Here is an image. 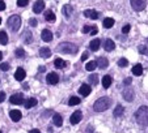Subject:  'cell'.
<instances>
[{"mask_svg": "<svg viewBox=\"0 0 148 133\" xmlns=\"http://www.w3.org/2000/svg\"><path fill=\"white\" fill-rule=\"evenodd\" d=\"M135 119L142 127H147L148 125V107L147 106H142L136 110L135 112Z\"/></svg>", "mask_w": 148, "mask_h": 133, "instance_id": "1", "label": "cell"}, {"mask_svg": "<svg viewBox=\"0 0 148 133\" xmlns=\"http://www.w3.org/2000/svg\"><path fill=\"white\" fill-rule=\"evenodd\" d=\"M110 106H112V99H110L109 97H101L95 102L93 108H95L96 112H103V111H106Z\"/></svg>", "mask_w": 148, "mask_h": 133, "instance_id": "2", "label": "cell"}, {"mask_svg": "<svg viewBox=\"0 0 148 133\" xmlns=\"http://www.w3.org/2000/svg\"><path fill=\"white\" fill-rule=\"evenodd\" d=\"M58 51L63 54H76L77 52V46L73 43H68V42H64V43H60L58 46Z\"/></svg>", "mask_w": 148, "mask_h": 133, "instance_id": "3", "label": "cell"}, {"mask_svg": "<svg viewBox=\"0 0 148 133\" xmlns=\"http://www.w3.org/2000/svg\"><path fill=\"white\" fill-rule=\"evenodd\" d=\"M8 26H9L11 30L17 31L20 29V26H21V17H20L18 14H13V16H11L8 18Z\"/></svg>", "mask_w": 148, "mask_h": 133, "instance_id": "4", "label": "cell"}, {"mask_svg": "<svg viewBox=\"0 0 148 133\" xmlns=\"http://www.w3.org/2000/svg\"><path fill=\"white\" fill-rule=\"evenodd\" d=\"M131 7L134 8V11L140 12L147 7V0H131Z\"/></svg>", "mask_w": 148, "mask_h": 133, "instance_id": "5", "label": "cell"}, {"mask_svg": "<svg viewBox=\"0 0 148 133\" xmlns=\"http://www.w3.org/2000/svg\"><path fill=\"white\" fill-rule=\"evenodd\" d=\"M9 102H11L12 105H23V102H24V94H23V93H16V94L11 95V98H9Z\"/></svg>", "mask_w": 148, "mask_h": 133, "instance_id": "6", "label": "cell"}, {"mask_svg": "<svg viewBox=\"0 0 148 133\" xmlns=\"http://www.w3.org/2000/svg\"><path fill=\"white\" fill-rule=\"evenodd\" d=\"M123 98H125L127 102H132L135 98V92L131 88H126L125 90H123Z\"/></svg>", "mask_w": 148, "mask_h": 133, "instance_id": "7", "label": "cell"}, {"mask_svg": "<svg viewBox=\"0 0 148 133\" xmlns=\"http://www.w3.org/2000/svg\"><path fill=\"white\" fill-rule=\"evenodd\" d=\"M81 119H83V114H81V111H75L72 115H71L70 117V121L72 125L75 124H79V123L81 121Z\"/></svg>", "mask_w": 148, "mask_h": 133, "instance_id": "8", "label": "cell"}, {"mask_svg": "<svg viewBox=\"0 0 148 133\" xmlns=\"http://www.w3.org/2000/svg\"><path fill=\"white\" fill-rule=\"evenodd\" d=\"M43 8H45V1H43V0H37L33 5V12L38 14L43 11Z\"/></svg>", "mask_w": 148, "mask_h": 133, "instance_id": "9", "label": "cell"}, {"mask_svg": "<svg viewBox=\"0 0 148 133\" xmlns=\"http://www.w3.org/2000/svg\"><path fill=\"white\" fill-rule=\"evenodd\" d=\"M46 81H47L49 85H56L59 82V76L56 73H49L47 77H46Z\"/></svg>", "mask_w": 148, "mask_h": 133, "instance_id": "10", "label": "cell"}, {"mask_svg": "<svg viewBox=\"0 0 148 133\" xmlns=\"http://www.w3.org/2000/svg\"><path fill=\"white\" fill-rule=\"evenodd\" d=\"M90 92H92V89H90V86L87 85V83H83V85L80 86V89H79V93H80V95H83V97H88V95L90 94Z\"/></svg>", "mask_w": 148, "mask_h": 133, "instance_id": "11", "label": "cell"}, {"mask_svg": "<svg viewBox=\"0 0 148 133\" xmlns=\"http://www.w3.org/2000/svg\"><path fill=\"white\" fill-rule=\"evenodd\" d=\"M26 77V72L23 69V68H17V71L14 72V78L17 81H24Z\"/></svg>", "mask_w": 148, "mask_h": 133, "instance_id": "12", "label": "cell"}, {"mask_svg": "<svg viewBox=\"0 0 148 133\" xmlns=\"http://www.w3.org/2000/svg\"><path fill=\"white\" fill-rule=\"evenodd\" d=\"M115 48V43L113 39H105V42H103V50L106 51H113Z\"/></svg>", "mask_w": 148, "mask_h": 133, "instance_id": "13", "label": "cell"}, {"mask_svg": "<svg viewBox=\"0 0 148 133\" xmlns=\"http://www.w3.org/2000/svg\"><path fill=\"white\" fill-rule=\"evenodd\" d=\"M96 64H97L98 68H101V69H105L108 65H109V61H108L106 58H103V56H101V58H98L97 60H96Z\"/></svg>", "mask_w": 148, "mask_h": 133, "instance_id": "14", "label": "cell"}, {"mask_svg": "<svg viewBox=\"0 0 148 133\" xmlns=\"http://www.w3.org/2000/svg\"><path fill=\"white\" fill-rule=\"evenodd\" d=\"M84 16L88 17V18L90 20H97L98 16H100V13L96 11H93V9H87V11H84Z\"/></svg>", "mask_w": 148, "mask_h": 133, "instance_id": "15", "label": "cell"}, {"mask_svg": "<svg viewBox=\"0 0 148 133\" xmlns=\"http://www.w3.org/2000/svg\"><path fill=\"white\" fill-rule=\"evenodd\" d=\"M41 38L42 41H45V42H50L51 39H53V33H51L49 29H45V30L41 33Z\"/></svg>", "mask_w": 148, "mask_h": 133, "instance_id": "16", "label": "cell"}, {"mask_svg": "<svg viewBox=\"0 0 148 133\" xmlns=\"http://www.w3.org/2000/svg\"><path fill=\"white\" fill-rule=\"evenodd\" d=\"M62 13H63V16L64 17L70 18V17L72 16V13H73V8L71 5H64L63 8H62Z\"/></svg>", "mask_w": 148, "mask_h": 133, "instance_id": "17", "label": "cell"}, {"mask_svg": "<svg viewBox=\"0 0 148 133\" xmlns=\"http://www.w3.org/2000/svg\"><path fill=\"white\" fill-rule=\"evenodd\" d=\"M39 56L43 59H47L51 56V50L49 47H42L41 50H39Z\"/></svg>", "mask_w": 148, "mask_h": 133, "instance_id": "18", "label": "cell"}, {"mask_svg": "<svg viewBox=\"0 0 148 133\" xmlns=\"http://www.w3.org/2000/svg\"><path fill=\"white\" fill-rule=\"evenodd\" d=\"M9 117H11L13 121H18V120L21 119V112H20L18 110H12L11 112H9Z\"/></svg>", "mask_w": 148, "mask_h": 133, "instance_id": "19", "label": "cell"}, {"mask_svg": "<svg viewBox=\"0 0 148 133\" xmlns=\"http://www.w3.org/2000/svg\"><path fill=\"white\" fill-rule=\"evenodd\" d=\"M53 123H54V125H55V127H62V124H63V117H62V115L54 114Z\"/></svg>", "mask_w": 148, "mask_h": 133, "instance_id": "20", "label": "cell"}, {"mask_svg": "<svg viewBox=\"0 0 148 133\" xmlns=\"http://www.w3.org/2000/svg\"><path fill=\"white\" fill-rule=\"evenodd\" d=\"M132 75L134 76H142L143 75V66L142 64H135L132 66Z\"/></svg>", "mask_w": 148, "mask_h": 133, "instance_id": "21", "label": "cell"}, {"mask_svg": "<svg viewBox=\"0 0 148 133\" xmlns=\"http://www.w3.org/2000/svg\"><path fill=\"white\" fill-rule=\"evenodd\" d=\"M102 86L105 89H108V88H110V85H112V82H113V78L110 77V76H103L102 77Z\"/></svg>", "mask_w": 148, "mask_h": 133, "instance_id": "22", "label": "cell"}, {"mask_svg": "<svg viewBox=\"0 0 148 133\" xmlns=\"http://www.w3.org/2000/svg\"><path fill=\"white\" fill-rule=\"evenodd\" d=\"M100 46H101V41L100 39H97V38L93 39V41L89 43V47H90V50L92 51H97L98 48H100Z\"/></svg>", "mask_w": 148, "mask_h": 133, "instance_id": "23", "label": "cell"}, {"mask_svg": "<svg viewBox=\"0 0 148 133\" xmlns=\"http://www.w3.org/2000/svg\"><path fill=\"white\" fill-rule=\"evenodd\" d=\"M123 112H125V108H123V106L122 105H117V107H115V110H114V116L115 117L122 116Z\"/></svg>", "mask_w": 148, "mask_h": 133, "instance_id": "24", "label": "cell"}, {"mask_svg": "<svg viewBox=\"0 0 148 133\" xmlns=\"http://www.w3.org/2000/svg\"><path fill=\"white\" fill-rule=\"evenodd\" d=\"M45 18H46V21H49V22H54L55 21V14H54V12L53 11H46V13H45Z\"/></svg>", "mask_w": 148, "mask_h": 133, "instance_id": "25", "label": "cell"}, {"mask_svg": "<svg viewBox=\"0 0 148 133\" xmlns=\"http://www.w3.org/2000/svg\"><path fill=\"white\" fill-rule=\"evenodd\" d=\"M36 105H37V99H36V98H29L26 102H24L25 108H32V107H34Z\"/></svg>", "mask_w": 148, "mask_h": 133, "instance_id": "26", "label": "cell"}, {"mask_svg": "<svg viewBox=\"0 0 148 133\" xmlns=\"http://www.w3.org/2000/svg\"><path fill=\"white\" fill-rule=\"evenodd\" d=\"M54 65H55L58 69H60V68H64V66H66V61L63 60V59L58 58V59H55V60H54Z\"/></svg>", "mask_w": 148, "mask_h": 133, "instance_id": "27", "label": "cell"}, {"mask_svg": "<svg viewBox=\"0 0 148 133\" xmlns=\"http://www.w3.org/2000/svg\"><path fill=\"white\" fill-rule=\"evenodd\" d=\"M113 25H114V18H110V17H108V18L103 20V28L110 29Z\"/></svg>", "mask_w": 148, "mask_h": 133, "instance_id": "28", "label": "cell"}, {"mask_svg": "<svg viewBox=\"0 0 148 133\" xmlns=\"http://www.w3.org/2000/svg\"><path fill=\"white\" fill-rule=\"evenodd\" d=\"M88 81H89L92 85H97L100 81H98V76L96 75V73H93V75H90L89 77H88Z\"/></svg>", "mask_w": 148, "mask_h": 133, "instance_id": "29", "label": "cell"}, {"mask_svg": "<svg viewBox=\"0 0 148 133\" xmlns=\"http://www.w3.org/2000/svg\"><path fill=\"white\" fill-rule=\"evenodd\" d=\"M0 43L1 44L8 43V35H7L5 31H0Z\"/></svg>", "mask_w": 148, "mask_h": 133, "instance_id": "30", "label": "cell"}, {"mask_svg": "<svg viewBox=\"0 0 148 133\" xmlns=\"http://www.w3.org/2000/svg\"><path fill=\"white\" fill-rule=\"evenodd\" d=\"M80 98H77V97H71L70 98V100H68V105L70 106H77V105H80Z\"/></svg>", "mask_w": 148, "mask_h": 133, "instance_id": "31", "label": "cell"}, {"mask_svg": "<svg viewBox=\"0 0 148 133\" xmlns=\"http://www.w3.org/2000/svg\"><path fill=\"white\" fill-rule=\"evenodd\" d=\"M96 66H97V64H96V61H89V63L85 64V69L87 71H96Z\"/></svg>", "mask_w": 148, "mask_h": 133, "instance_id": "32", "label": "cell"}, {"mask_svg": "<svg viewBox=\"0 0 148 133\" xmlns=\"http://www.w3.org/2000/svg\"><path fill=\"white\" fill-rule=\"evenodd\" d=\"M24 37H25V43H30L32 42V39H33V37H32V34H30V31L29 30H26L25 33H24Z\"/></svg>", "mask_w": 148, "mask_h": 133, "instance_id": "33", "label": "cell"}, {"mask_svg": "<svg viewBox=\"0 0 148 133\" xmlns=\"http://www.w3.org/2000/svg\"><path fill=\"white\" fill-rule=\"evenodd\" d=\"M127 64H129V60L126 58H122V59H119L118 60V65L121 66V68H123V66H127Z\"/></svg>", "mask_w": 148, "mask_h": 133, "instance_id": "34", "label": "cell"}, {"mask_svg": "<svg viewBox=\"0 0 148 133\" xmlns=\"http://www.w3.org/2000/svg\"><path fill=\"white\" fill-rule=\"evenodd\" d=\"M8 69H9V64L8 63H1V64H0V71L7 72Z\"/></svg>", "mask_w": 148, "mask_h": 133, "instance_id": "35", "label": "cell"}, {"mask_svg": "<svg viewBox=\"0 0 148 133\" xmlns=\"http://www.w3.org/2000/svg\"><path fill=\"white\" fill-rule=\"evenodd\" d=\"M16 56L17 58H24V56H25V51L21 50V48H17L16 50Z\"/></svg>", "mask_w": 148, "mask_h": 133, "instance_id": "36", "label": "cell"}, {"mask_svg": "<svg viewBox=\"0 0 148 133\" xmlns=\"http://www.w3.org/2000/svg\"><path fill=\"white\" fill-rule=\"evenodd\" d=\"M29 4V0H17V5L18 7H26Z\"/></svg>", "mask_w": 148, "mask_h": 133, "instance_id": "37", "label": "cell"}, {"mask_svg": "<svg viewBox=\"0 0 148 133\" xmlns=\"http://www.w3.org/2000/svg\"><path fill=\"white\" fill-rule=\"evenodd\" d=\"M92 28H93V26L85 25V26L83 28V33H84V34H89V33H90V30H92Z\"/></svg>", "mask_w": 148, "mask_h": 133, "instance_id": "38", "label": "cell"}, {"mask_svg": "<svg viewBox=\"0 0 148 133\" xmlns=\"http://www.w3.org/2000/svg\"><path fill=\"white\" fill-rule=\"evenodd\" d=\"M139 52L142 54V55H147L148 54L147 47H145V46H139Z\"/></svg>", "mask_w": 148, "mask_h": 133, "instance_id": "39", "label": "cell"}, {"mask_svg": "<svg viewBox=\"0 0 148 133\" xmlns=\"http://www.w3.org/2000/svg\"><path fill=\"white\" fill-rule=\"evenodd\" d=\"M130 29H131V26L127 24V25H125V26L122 28V33H123V34H127V33L130 31Z\"/></svg>", "mask_w": 148, "mask_h": 133, "instance_id": "40", "label": "cell"}, {"mask_svg": "<svg viewBox=\"0 0 148 133\" xmlns=\"http://www.w3.org/2000/svg\"><path fill=\"white\" fill-rule=\"evenodd\" d=\"M88 58H89V52H88V51H85V52H83V55H81V60H83V61H85Z\"/></svg>", "mask_w": 148, "mask_h": 133, "instance_id": "41", "label": "cell"}, {"mask_svg": "<svg viewBox=\"0 0 148 133\" xmlns=\"http://www.w3.org/2000/svg\"><path fill=\"white\" fill-rule=\"evenodd\" d=\"M98 33V29H97V26H93V28H92V30H90V35H96V34H97Z\"/></svg>", "mask_w": 148, "mask_h": 133, "instance_id": "42", "label": "cell"}, {"mask_svg": "<svg viewBox=\"0 0 148 133\" xmlns=\"http://www.w3.org/2000/svg\"><path fill=\"white\" fill-rule=\"evenodd\" d=\"M4 100H5V93L0 90V103L4 102Z\"/></svg>", "mask_w": 148, "mask_h": 133, "instance_id": "43", "label": "cell"}, {"mask_svg": "<svg viewBox=\"0 0 148 133\" xmlns=\"http://www.w3.org/2000/svg\"><path fill=\"white\" fill-rule=\"evenodd\" d=\"M131 78H130V77H127V78H125V80H123V83H125V85L126 86H127V85H130V83H131Z\"/></svg>", "mask_w": 148, "mask_h": 133, "instance_id": "44", "label": "cell"}, {"mask_svg": "<svg viewBox=\"0 0 148 133\" xmlns=\"http://www.w3.org/2000/svg\"><path fill=\"white\" fill-rule=\"evenodd\" d=\"M29 25L30 26H37V21L34 18H30L29 20Z\"/></svg>", "mask_w": 148, "mask_h": 133, "instance_id": "45", "label": "cell"}, {"mask_svg": "<svg viewBox=\"0 0 148 133\" xmlns=\"http://www.w3.org/2000/svg\"><path fill=\"white\" fill-rule=\"evenodd\" d=\"M4 9H5V3L0 0V12H1V11H4Z\"/></svg>", "mask_w": 148, "mask_h": 133, "instance_id": "46", "label": "cell"}, {"mask_svg": "<svg viewBox=\"0 0 148 133\" xmlns=\"http://www.w3.org/2000/svg\"><path fill=\"white\" fill-rule=\"evenodd\" d=\"M29 133H41V132H39L38 129H32V130H30V132H29Z\"/></svg>", "mask_w": 148, "mask_h": 133, "instance_id": "47", "label": "cell"}, {"mask_svg": "<svg viewBox=\"0 0 148 133\" xmlns=\"http://www.w3.org/2000/svg\"><path fill=\"white\" fill-rule=\"evenodd\" d=\"M1 58H3V54H1V51H0V60H1Z\"/></svg>", "mask_w": 148, "mask_h": 133, "instance_id": "48", "label": "cell"}, {"mask_svg": "<svg viewBox=\"0 0 148 133\" xmlns=\"http://www.w3.org/2000/svg\"><path fill=\"white\" fill-rule=\"evenodd\" d=\"M0 24H1V18H0Z\"/></svg>", "mask_w": 148, "mask_h": 133, "instance_id": "49", "label": "cell"}, {"mask_svg": "<svg viewBox=\"0 0 148 133\" xmlns=\"http://www.w3.org/2000/svg\"><path fill=\"white\" fill-rule=\"evenodd\" d=\"M0 133H3V132H1V130H0Z\"/></svg>", "mask_w": 148, "mask_h": 133, "instance_id": "50", "label": "cell"}, {"mask_svg": "<svg viewBox=\"0 0 148 133\" xmlns=\"http://www.w3.org/2000/svg\"><path fill=\"white\" fill-rule=\"evenodd\" d=\"M147 42H148V39H147Z\"/></svg>", "mask_w": 148, "mask_h": 133, "instance_id": "51", "label": "cell"}]
</instances>
